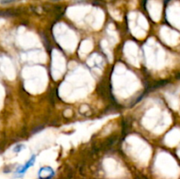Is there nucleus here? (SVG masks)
I'll return each instance as SVG.
<instances>
[{
  "mask_svg": "<svg viewBox=\"0 0 180 179\" xmlns=\"http://www.w3.org/2000/svg\"><path fill=\"white\" fill-rule=\"evenodd\" d=\"M54 175V170L49 167H44L39 170V177L40 179H50Z\"/></svg>",
  "mask_w": 180,
  "mask_h": 179,
  "instance_id": "obj_1",
  "label": "nucleus"
},
{
  "mask_svg": "<svg viewBox=\"0 0 180 179\" xmlns=\"http://www.w3.org/2000/svg\"><path fill=\"white\" fill-rule=\"evenodd\" d=\"M34 162H35V155H33V156L31 157V159L29 160L21 169L18 170L17 173H18V174H24L27 169L30 168L31 166H33V165L34 164Z\"/></svg>",
  "mask_w": 180,
  "mask_h": 179,
  "instance_id": "obj_2",
  "label": "nucleus"
},
{
  "mask_svg": "<svg viewBox=\"0 0 180 179\" xmlns=\"http://www.w3.org/2000/svg\"><path fill=\"white\" fill-rule=\"evenodd\" d=\"M24 149V145H22V144H20V145H17L14 149H13V150L15 151V152H17V153H19L20 151H21L22 149Z\"/></svg>",
  "mask_w": 180,
  "mask_h": 179,
  "instance_id": "obj_3",
  "label": "nucleus"
},
{
  "mask_svg": "<svg viewBox=\"0 0 180 179\" xmlns=\"http://www.w3.org/2000/svg\"><path fill=\"white\" fill-rule=\"evenodd\" d=\"M15 0H1V4H10L14 2Z\"/></svg>",
  "mask_w": 180,
  "mask_h": 179,
  "instance_id": "obj_4",
  "label": "nucleus"
}]
</instances>
